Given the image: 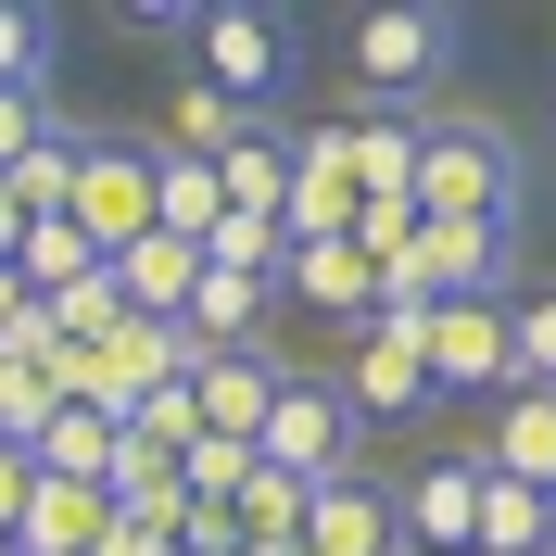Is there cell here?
Here are the masks:
<instances>
[{"instance_id":"cell-1","label":"cell","mask_w":556,"mask_h":556,"mask_svg":"<svg viewBox=\"0 0 556 556\" xmlns=\"http://www.w3.org/2000/svg\"><path fill=\"white\" fill-rule=\"evenodd\" d=\"M417 228H519L531 203V152L493 114H430V139H417Z\"/></svg>"},{"instance_id":"cell-2","label":"cell","mask_w":556,"mask_h":556,"mask_svg":"<svg viewBox=\"0 0 556 556\" xmlns=\"http://www.w3.org/2000/svg\"><path fill=\"white\" fill-rule=\"evenodd\" d=\"M468 26H455L443 0H367L329 26V64H342V102H405L430 114V76H455Z\"/></svg>"},{"instance_id":"cell-3","label":"cell","mask_w":556,"mask_h":556,"mask_svg":"<svg viewBox=\"0 0 556 556\" xmlns=\"http://www.w3.org/2000/svg\"><path fill=\"white\" fill-rule=\"evenodd\" d=\"M190 51H203V89L241 127H266V102L304 76V13H278V0H215L203 26H190Z\"/></svg>"},{"instance_id":"cell-4","label":"cell","mask_w":556,"mask_h":556,"mask_svg":"<svg viewBox=\"0 0 556 556\" xmlns=\"http://www.w3.org/2000/svg\"><path fill=\"white\" fill-rule=\"evenodd\" d=\"M64 215H76V241L102 253H127V241H152V139H127V127H89L76 139V190H64Z\"/></svg>"},{"instance_id":"cell-5","label":"cell","mask_w":556,"mask_h":556,"mask_svg":"<svg viewBox=\"0 0 556 556\" xmlns=\"http://www.w3.org/2000/svg\"><path fill=\"white\" fill-rule=\"evenodd\" d=\"M354 443H367V430H354V405L329 380H316V367H291V380H278V405H266V430H253V455H266L278 481H342L354 468Z\"/></svg>"},{"instance_id":"cell-6","label":"cell","mask_w":556,"mask_h":556,"mask_svg":"<svg viewBox=\"0 0 556 556\" xmlns=\"http://www.w3.org/2000/svg\"><path fill=\"white\" fill-rule=\"evenodd\" d=\"M354 405V430H405V417H430V367H417V316L380 304L367 329H354V367L329 380Z\"/></svg>"},{"instance_id":"cell-7","label":"cell","mask_w":556,"mask_h":556,"mask_svg":"<svg viewBox=\"0 0 556 556\" xmlns=\"http://www.w3.org/2000/svg\"><path fill=\"white\" fill-rule=\"evenodd\" d=\"M354 228V165H342V114L329 127L291 139V190H278V241L304 253V241H342Z\"/></svg>"},{"instance_id":"cell-8","label":"cell","mask_w":556,"mask_h":556,"mask_svg":"<svg viewBox=\"0 0 556 556\" xmlns=\"http://www.w3.org/2000/svg\"><path fill=\"white\" fill-rule=\"evenodd\" d=\"M392 531H405V556H468V531H481V455H430L392 493Z\"/></svg>"},{"instance_id":"cell-9","label":"cell","mask_w":556,"mask_h":556,"mask_svg":"<svg viewBox=\"0 0 556 556\" xmlns=\"http://www.w3.org/2000/svg\"><path fill=\"white\" fill-rule=\"evenodd\" d=\"M278 380H291V367H278L266 342H253V354H190V417H203L215 443H253L266 405H278Z\"/></svg>"},{"instance_id":"cell-10","label":"cell","mask_w":556,"mask_h":556,"mask_svg":"<svg viewBox=\"0 0 556 556\" xmlns=\"http://www.w3.org/2000/svg\"><path fill=\"white\" fill-rule=\"evenodd\" d=\"M304 556H405V531H392V481H316L304 493Z\"/></svg>"},{"instance_id":"cell-11","label":"cell","mask_w":556,"mask_h":556,"mask_svg":"<svg viewBox=\"0 0 556 556\" xmlns=\"http://www.w3.org/2000/svg\"><path fill=\"white\" fill-rule=\"evenodd\" d=\"M417 139H430V114H405V102H354V114H342V165H354V190H392V203H405V190H417Z\"/></svg>"},{"instance_id":"cell-12","label":"cell","mask_w":556,"mask_h":556,"mask_svg":"<svg viewBox=\"0 0 556 556\" xmlns=\"http://www.w3.org/2000/svg\"><path fill=\"white\" fill-rule=\"evenodd\" d=\"M481 468L556 506V392H506V405H493V430H481Z\"/></svg>"},{"instance_id":"cell-13","label":"cell","mask_w":556,"mask_h":556,"mask_svg":"<svg viewBox=\"0 0 556 556\" xmlns=\"http://www.w3.org/2000/svg\"><path fill=\"white\" fill-rule=\"evenodd\" d=\"M278 291H304L316 316H342V329H367L380 316V266L354 241H304V253H278Z\"/></svg>"},{"instance_id":"cell-14","label":"cell","mask_w":556,"mask_h":556,"mask_svg":"<svg viewBox=\"0 0 556 556\" xmlns=\"http://www.w3.org/2000/svg\"><path fill=\"white\" fill-rule=\"evenodd\" d=\"M190 278H203V253H190V241H165V228L114 253V291H127V316H139V329H177V316H190Z\"/></svg>"},{"instance_id":"cell-15","label":"cell","mask_w":556,"mask_h":556,"mask_svg":"<svg viewBox=\"0 0 556 556\" xmlns=\"http://www.w3.org/2000/svg\"><path fill=\"white\" fill-rule=\"evenodd\" d=\"M152 228H165V241H190V253L228 228V190H215L203 152H165V139H152Z\"/></svg>"},{"instance_id":"cell-16","label":"cell","mask_w":556,"mask_h":556,"mask_svg":"<svg viewBox=\"0 0 556 556\" xmlns=\"http://www.w3.org/2000/svg\"><path fill=\"white\" fill-rule=\"evenodd\" d=\"M102 531H114L102 481H38V493H26V531H13V544H26V556H89Z\"/></svg>"},{"instance_id":"cell-17","label":"cell","mask_w":556,"mask_h":556,"mask_svg":"<svg viewBox=\"0 0 556 556\" xmlns=\"http://www.w3.org/2000/svg\"><path fill=\"white\" fill-rule=\"evenodd\" d=\"M468 556H556V506L481 468V531H468Z\"/></svg>"},{"instance_id":"cell-18","label":"cell","mask_w":556,"mask_h":556,"mask_svg":"<svg viewBox=\"0 0 556 556\" xmlns=\"http://www.w3.org/2000/svg\"><path fill=\"white\" fill-rule=\"evenodd\" d=\"M215 190H228V215H278V190H291V139H278V127H241L228 152H215Z\"/></svg>"},{"instance_id":"cell-19","label":"cell","mask_w":556,"mask_h":556,"mask_svg":"<svg viewBox=\"0 0 556 556\" xmlns=\"http://www.w3.org/2000/svg\"><path fill=\"white\" fill-rule=\"evenodd\" d=\"M114 455H127V430H114L102 405H64L51 430H38V481H102Z\"/></svg>"},{"instance_id":"cell-20","label":"cell","mask_w":556,"mask_h":556,"mask_svg":"<svg viewBox=\"0 0 556 556\" xmlns=\"http://www.w3.org/2000/svg\"><path fill=\"white\" fill-rule=\"evenodd\" d=\"M102 506H114V519H127V531H177V506H190V493H177V468H165V455H114V468H102Z\"/></svg>"},{"instance_id":"cell-21","label":"cell","mask_w":556,"mask_h":556,"mask_svg":"<svg viewBox=\"0 0 556 556\" xmlns=\"http://www.w3.org/2000/svg\"><path fill=\"white\" fill-rule=\"evenodd\" d=\"M506 367H519V392H556V278L506 291Z\"/></svg>"},{"instance_id":"cell-22","label":"cell","mask_w":556,"mask_h":556,"mask_svg":"<svg viewBox=\"0 0 556 556\" xmlns=\"http://www.w3.org/2000/svg\"><path fill=\"white\" fill-rule=\"evenodd\" d=\"M51 417H64V380H51V367H0V443L38 455V430H51Z\"/></svg>"},{"instance_id":"cell-23","label":"cell","mask_w":556,"mask_h":556,"mask_svg":"<svg viewBox=\"0 0 556 556\" xmlns=\"http://www.w3.org/2000/svg\"><path fill=\"white\" fill-rule=\"evenodd\" d=\"M76 139H89V127H51V139H38V152H26V165L0 177V190H13V203H26V215H64V190H76Z\"/></svg>"},{"instance_id":"cell-24","label":"cell","mask_w":556,"mask_h":556,"mask_svg":"<svg viewBox=\"0 0 556 556\" xmlns=\"http://www.w3.org/2000/svg\"><path fill=\"white\" fill-rule=\"evenodd\" d=\"M0 89L51 102V13H26V0H0Z\"/></svg>"},{"instance_id":"cell-25","label":"cell","mask_w":556,"mask_h":556,"mask_svg":"<svg viewBox=\"0 0 556 556\" xmlns=\"http://www.w3.org/2000/svg\"><path fill=\"white\" fill-rule=\"evenodd\" d=\"M354 253H367V266H392V253L417 241V203H392V190H354V228H342Z\"/></svg>"},{"instance_id":"cell-26","label":"cell","mask_w":556,"mask_h":556,"mask_svg":"<svg viewBox=\"0 0 556 556\" xmlns=\"http://www.w3.org/2000/svg\"><path fill=\"white\" fill-rule=\"evenodd\" d=\"M228 139H241V114H228V102L203 89V76H190V89H177V139H165V152H203V165H215Z\"/></svg>"},{"instance_id":"cell-27","label":"cell","mask_w":556,"mask_h":556,"mask_svg":"<svg viewBox=\"0 0 556 556\" xmlns=\"http://www.w3.org/2000/svg\"><path fill=\"white\" fill-rule=\"evenodd\" d=\"M215 266H253V278H278V253H291V241H278V215H228V228H215Z\"/></svg>"},{"instance_id":"cell-28","label":"cell","mask_w":556,"mask_h":556,"mask_svg":"<svg viewBox=\"0 0 556 556\" xmlns=\"http://www.w3.org/2000/svg\"><path fill=\"white\" fill-rule=\"evenodd\" d=\"M51 127H64V114L38 102V89H0V177L26 165V152H38V139H51Z\"/></svg>"},{"instance_id":"cell-29","label":"cell","mask_w":556,"mask_h":556,"mask_svg":"<svg viewBox=\"0 0 556 556\" xmlns=\"http://www.w3.org/2000/svg\"><path fill=\"white\" fill-rule=\"evenodd\" d=\"M26 493H38V455L0 443V531H26Z\"/></svg>"},{"instance_id":"cell-30","label":"cell","mask_w":556,"mask_h":556,"mask_svg":"<svg viewBox=\"0 0 556 556\" xmlns=\"http://www.w3.org/2000/svg\"><path fill=\"white\" fill-rule=\"evenodd\" d=\"M127 26H139V38H190L203 13H190V0H127Z\"/></svg>"},{"instance_id":"cell-31","label":"cell","mask_w":556,"mask_h":556,"mask_svg":"<svg viewBox=\"0 0 556 556\" xmlns=\"http://www.w3.org/2000/svg\"><path fill=\"white\" fill-rule=\"evenodd\" d=\"M13 253H26V203H13V190H0V266H13Z\"/></svg>"},{"instance_id":"cell-32","label":"cell","mask_w":556,"mask_h":556,"mask_svg":"<svg viewBox=\"0 0 556 556\" xmlns=\"http://www.w3.org/2000/svg\"><path fill=\"white\" fill-rule=\"evenodd\" d=\"M38 304V291H26V278H13V266H0V329H13V316H26Z\"/></svg>"},{"instance_id":"cell-33","label":"cell","mask_w":556,"mask_h":556,"mask_svg":"<svg viewBox=\"0 0 556 556\" xmlns=\"http://www.w3.org/2000/svg\"><path fill=\"white\" fill-rule=\"evenodd\" d=\"M544 127H556V76H544Z\"/></svg>"},{"instance_id":"cell-34","label":"cell","mask_w":556,"mask_h":556,"mask_svg":"<svg viewBox=\"0 0 556 556\" xmlns=\"http://www.w3.org/2000/svg\"><path fill=\"white\" fill-rule=\"evenodd\" d=\"M0 556H26V544H13V531H0Z\"/></svg>"}]
</instances>
